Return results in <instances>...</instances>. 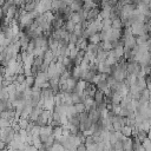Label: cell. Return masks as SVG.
I'll list each match as a JSON object with an SVG mask.
<instances>
[{"instance_id": "1", "label": "cell", "mask_w": 151, "mask_h": 151, "mask_svg": "<svg viewBox=\"0 0 151 151\" xmlns=\"http://www.w3.org/2000/svg\"><path fill=\"white\" fill-rule=\"evenodd\" d=\"M88 118H90L93 123H98V122L101 119L100 112L97 110V107H93V109H91V110L88 111Z\"/></svg>"}, {"instance_id": "2", "label": "cell", "mask_w": 151, "mask_h": 151, "mask_svg": "<svg viewBox=\"0 0 151 151\" xmlns=\"http://www.w3.org/2000/svg\"><path fill=\"white\" fill-rule=\"evenodd\" d=\"M42 110H44L42 107H38V106L33 107V110H32V112H31V114H29V120H31V122H37L38 118L40 117Z\"/></svg>"}, {"instance_id": "3", "label": "cell", "mask_w": 151, "mask_h": 151, "mask_svg": "<svg viewBox=\"0 0 151 151\" xmlns=\"http://www.w3.org/2000/svg\"><path fill=\"white\" fill-rule=\"evenodd\" d=\"M123 147L125 151H132L133 150V139L132 137H125L123 139Z\"/></svg>"}, {"instance_id": "4", "label": "cell", "mask_w": 151, "mask_h": 151, "mask_svg": "<svg viewBox=\"0 0 151 151\" xmlns=\"http://www.w3.org/2000/svg\"><path fill=\"white\" fill-rule=\"evenodd\" d=\"M150 96H151V91H150L149 88H145V90H143V91H142V93H140V97H139L138 101H139L140 104L147 103V101H149V99H150Z\"/></svg>"}, {"instance_id": "5", "label": "cell", "mask_w": 151, "mask_h": 151, "mask_svg": "<svg viewBox=\"0 0 151 151\" xmlns=\"http://www.w3.org/2000/svg\"><path fill=\"white\" fill-rule=\"evenodd\" d=\"M55 107V103H54V97H51V98H47L45 99V104H44V109L45 110H50V111H53Z\"/></svg>"}, {"instance_id": "6", "label": "cell", "mask_w": 151, "mask_h": 151, "mask_svg": "<svg viewBox=\"0 0 151 151\" xmlns=\"http://www.w3.org/2000/svg\"><path fill=\"white\" fill-rule=\"evenodd\" d=\"M83 2H81V0H74L72 4H70L68 6H70V8H71V11L72 12H79L80 9H83Z\"/></svg>"}, {"instance_id": "7", "label": "cell", "mask_w": 151, "mask_h": 151, "mask_svg": "<svg viewBox=\"0 0 151 151\" xmlns=\"http://www.w3.org/2000/svg\"><path fill=\"white\" fill-rule=\"evenodd\" d=\"M54 58H55V55L53 54V52H52L51 50H47V51L45 52V54H44V63H45L46 65H50V64L53 61Z\"/></svg>"}, {"instance_id": "8", "label": "cell", "mask_w": 151, "mask_h": 151, "mask_svg": "<svg viewBox=\"0 0 151 151\" xmlns=\"http://www.w3.org/2000/svg\"><path fill=\"white\" fill-rule=\"evenodd\" d=\"M94 100H96V103L97 104H99V103H103V101H105V98H106V96H105V93L101 91V90H98L97 88V91H96V93H94Z\"/></svg>"}, {"instance_id": "9", "label": "cell", "mask_w": 151, "mask_h": 151, "mask_svg": "<svg viewBox=\"0 0 151 151\" xmlns=\"http://www.w3.org/2000/svg\"><path fill=\"white\" fill-rule=\"evenodd\" d=\"M41 15H42L44 20H45V21H47V22H50V24H53V22H54V20H55V18H57V17L53 14V12H51V11H47V12L42 13Z\"/></svg>"}, {"instance_id": "10", "label": "cell", "mask_w": 151, "mask_h": 151, "mask_svg": "<svg viewBox=\"0 0 151 151\" xmlns=\"http://www.w3.org/2000/svg\"><path fill=\"white\" fill-rule=\"evenodd\" d=\"M109 57V51H104L101 47L99 48L98 53H97V60L100 63V61H105L106 58Z\"/></svg>"}, {"instance_id": "11", "label": "cell", "mask_w": 151, "mask_h": 151, "mask_svg": "<svg viewBox=\"0 0 151 151\" xmlns=\"http://www.w3.org/2000/svg\"><path fill=\"white\" fill-rule=\"evenodd\" d=\"M71 76L73 78H76L77 80H79L81 78V70H80V66H73L72 70H71Z\"/></svg>"}, {"instance_id": "12", "label": "cell", "mask_w": 151, "mask_h": 151, "mask_svg": "<svg viewBox=\"0 0 151 151\" xmlns=\"http://www.w3.org/2000/svg\"><path fill=\"white\" fill-rule=\"evenodd\" d=\"M98 15H99L98 8H92V9H90V11H88V14H87V21H93Z\"/></svg>"}, {"instance_id": "13", "label": "cell", "mask_w": 151, "mask_h": 151, "mask_svg": "<svg viewBox=\"0 0 151 151\" xmlns=\"http://www.w3.org/2000/svg\"><path fill=\"white\" fill-rule=\"evenodd\" d=\"M68 20H72L74 24H80V22L83 21L81 15H80L79 12H72V14H71V17H70Z\"/></svg>"}, {"instance_id": "14", "label": "cell", "mask_w": 151, "mask_h": 151, "mask_svg": "<svg viewBox=\"0 0 151 151\" xmlns=\"http://www.w3.org/2000/svg\"><path fill=\"white\" fill-rule=\"evenodd\" d=\"M122 99H123V97H122L117 91L112 92V96H111V103H112V104H119V105H120Z\"/></svg>"}, {"instance_id": "15", "label": "cell", "mask_w": 151, "mask_h": 151, "mask_svg": "<svg viewBox=\"0 0 151 151\" xmlns=\"http://www.w3.org/2000/svg\"><path fill=\"white\" fill-rule=\"evenodd\" d=\"M88 41H90L91 44H100V42H101L100 33L98 32V33H94V34L90 35V38H88Z\"/></svg>"}, {"instance_id": "16", "label": "cell", "mask_w": 151, "mask_h": 151, "mask_svg": "<svg viewBox=\"0 0 151 151\" xmlns=\"http://www.w3.org/2000/svg\"><path fill=\"white\" fill-rule=\"evenodd\" d=\"M124 26L123 24V20L120 18H116L112 20V28H116V29H122Z\"/></svg>"}, {"instance_id": "17", "label": "cell", "mask_w": 151, "mask_h": 151, "mask_svg": "<svg viewBox=\"0 0 151 151\" xmlns=\"http://www.w3.org/2000/svg\"><path fill=\"white\" fill-rule=\"evenodd\" d=\"M99 45L101 46V48H103L104 51H111V50H113V44H112V41H110V40L101 41Z\"/></svg>"}, {"instance_id": "18", "label": "cell", "mask_w": 151, "mask_h": 151, "mask_svg": "<svg viewBox=\"0 0 151 151\" xmlns=\"http://www.w3.org/2000/svg\"><path fill=\"white\" fill-rule=\"evenodd\" d=\"M74 27H76V24H74L72 20H67V21L65 22V25H64V28H65L66 31H68L70 33H73Z\"/></svg>"}, {"instance_id": "19", "label": "cell", "mask_w": 151, "mask_h": 151, "mask_svg": "<svg viewBox=\"0 0 151 151\" xmlns=\"http://www.w3.org/2000/svg\"><path fill=\"white\" fill-rule=\"evenodd\" d=\"M120 131L125 137H132V127L130 125H124Z\"/></svg>"}, {"instance_id": "20", "label": "cell", "mask_w": 151, "mask_h": 151, "mask_svg": "<svg viewBox=\"0 0 151 151\" xmlns=\"http://www.w3.org/2000/svg\"><path fill=\"white\" fill-rule=\"evenodd\" d=\"M52 134H53L55 138L63 136V125H57V126H54V127H53V133H52Z\"/></svg>"}, {"instance_id": "21", "label": "cell", "mask_w": 151, "mask_h": 151, "mask_svg": "<svg viewBox=\"0 0 151 151\" xmlns=\"http://www.w3.org/2000/svg\"><path fill=\"white\" fill-rule=\"evenodd\" d=\"M74 106H76V110H77L78 113H81V112L87 111L86 110V106H85V103H83V101H80L78 104H74Z\"/></svg>"}, {"instance_id": "22", "label": "cell", "mask_w": 151, "mask_h": 151, "mask_svg": "<svg viewBox=\"0 0 151 151\" xmlns=\"http://www.w3.org/2000/svg\"><path fill=\"white\" fill-rule=\"evenodd\" d=\"M26 84H27L28 87L34 86V84H35V76H27L26 77Z\"/></svg>"}, {"instance_id": "23", "label": "cell", "mask_w": 151, "mask_h": 151, "mask_svg": "<svg viewBox=\"0 0 151 151\" xmlns=\"http://www.w3.org/2000/svg\"><path fill=\"white\" fill-rule=\"evenodd\" d=\"M12 124H13V122H11L7 118H1L0 119V126L1 127H8V126H12Z\"/></svg>"}, {"instance_id": "24", "label": "cell", "mask_w": 151, "mask_h": 151, "mask_svg": "<svg viewBox=\"0 0 151 151\" xmlns=\"http://www.w3.org/2000/svg\"><path fill=\"white\" fill-rule=\"evenodd\" d=\"M18 123H19V125H20V127H21V129H27V126H28V124H29V119L20 118Z\"/></svg>"}, {"instance_id": "25", "label": "cell", "mask_w": 151, "mask_h": 151, "mask_svg": "<svg viewBox=\"0 0 151 151\" xmlns=\"http://www.w3.org/2000/svg\"><path fill=\"white\" fill-rule=\"evenodd\" d=\"M137 137H138V139H139L140 142H143L144 139H146V138H147V132H146V131H144V130H139V131H138V133H137Z\"/></svg>"}, {"instance_id": "26", "label": "cell", "mask_w": 151, "mask_h": 151, "mask_svg": "<svg viewBox=\"0 0 151 151\" xmlns=\"http://www.w3.org/2000/svg\"><path fill=\"white\" fill-rule=\"evenodd\" d=\"M143 146L145 147V151H151V139L150 138H146L142 142Z\"/></svg>"}, {"instance_id": "27", "label": "cell", "mask_w": 151, "mask_h": 151, "mask_svg": "<svg viewBox=\"0 0 151 151\" xmlns=\"http://www.w3.org/2000/svg\"><path fill=\"white\" fill-rule=\"evenodd\" d=\"M71 97H72V101H73V104H78V103L81 101L80 94H78V93H76V92H72V93H71Z\"/></svg>"}, {"instance_id": "28", "label": "cell", "mask_w": 151, "mask_h": 151, "mask_svg": "<svg viewBox=\"0 0 151 151\" xmlns=\"http://www.w3.org/2000/svg\"><path fill=\"white\" fill-rule=\"evenodd\" d=\"M79 50H80V48H79V47H77V46H76L74 48H72V50H71V52H70V58H71L72 60H73V59H74V58L78 55Z\"/></svg>"}, {"instance_id": "29", "label": "cell", "mask_w": 151, "mask_h": 151, "mask_svg": "<svg viewBox=\"0 0 151 151\" xmlns=\"http://www.w3.org/2000/svg\"><path fill=\"white\" fill-rule=\"evenodd\" d=\"M78 39H79V37H78L77 34H74V33H71V34H70V42H71V44L77 45Z\"/></svg>"}, {"instance_id": "30", "label": "cell", "mask_w": 151, "mask_h": 151, "mask_svg": "<svg viewBox=\"0 0 151 151\" xmlns=\"http://www.w3.org/2000/svg\"><path fill=\"white\" fill-rule=\"evenodd\" d=\"M99 81H101V73H96V76H94V78H93V80H92V84H94V85H97Z\"/></svg>"}, {"instance_id": "31", "label": "cell", "mask_w": 151, "mask_h": 151, "mask_svg": "<svg viewBox=\"0 0 151 151\" xmlns=\"http://www.w3.org/2000/svg\"><path fill=\"white\" fill-rule=\"evenodd\" d=\"M76 151H87V147H86L85 143H81V144L76 149Z\"/></svg>"}, {"instance_id": "32", "label": "cell", "mask_w": 151, "mask_h": 151, "mask_svg": "<svg viewBox=\"0 0 151 151\" xmlns=\"http://www.w3.org/2000/svg\"><path fill=\"white\" fill-rule=\"evenodd\" d=\"M123 147V140H118L114 145H113V149L117 150V149H122Z\"/></svg>"}, {"instance_id": "33", "label": "cell", "mask_w": 151, "mask_h": 151, "mask_svg": "<svg viewBox=\"0 0 151 151\" xmlns=\"http://www.w3.org/2000/svg\"><path fill=\"white\" fill-rule=\"evenodd\" d=\"M13 2H14L15 6H21L22 4L26 2V0H13Z\"/></svg>"}, {"instance_id": "34", "label": "cell", "mask_w": 151, "mask_h": 151, "mask_svg": "<svg viewBox=\"0 0 151 151\" xmlns=\"http://www.w3.org/2000/svg\"><path fill=\"white\" fill-rule=\"evenodd\" d=\"M119 1H120V0H109V2H110V5H111V6H116Z\"/></svg>"}, {"instance_id": "35", "label": "cell", "mask_w": 151, "mask_h": 151, "mask_svg": "<svg viewBox=\"0 0 151 151\" xmlns=\"http://www.w3.org/2000/svg\"><path fill=\"white\" fill-rule=\"evenodd\" d=\"M147 138H150V139H151V130L147 132Z\"/></svg>"}, {"instance_id": "36", "label": "cell", "mask_w": 151, "mask_h": 151, "mask_svg": "<svg viewBox=\"0 0 151 151\" xmlns=\"http://www.w3.org/2000/svg\"><path fill=\"white\" fill-rule=\"evenodd\" d=\"M142 1H143V2H145V4H147V5H149V2H150V1H151V0H142Z\"/></svg>"}, {"instance_id": "37", "label": "cell", "mask_w": 151, "mask_h": 151, "mask_svg": "<svg viewBox=\"0 0 151 151\" xmlns=\"http://www.w3.org/2000/svg\"><path fill=\"white\" fill-rule=\"evenodd\" d=\"M114 151H125V150H124V147H122V149H117V150H114Z\"/></svg>"}, {"instance_id": "38", "label": "cell", "mask_w": 151, "mask_h": 151, "mask_svg": "<svg viewBox=\"0 0 151 151\" xmlns=\"http://www.w3.org/2000/svg\"><path fill=\"white\" fill-rule=\"evenodd\" d=\"M149 7H150V9H151V1L149 2Z\"/></svg>"}, {"instance_id": "39", "label": "cell", "mask_w": 151, "mask_h": 151, "mask_svg": "<svg viewBox=\"0 0 151 151\" xmlns=\"http://www.w3.org/2000/svg\"><path fill=\"white\" fill-rule=\"evenodd\" d=\"M90 151H96V150H90Z\"/></svg>"}, {"instance_id": "40", "label": "cell", "mask_w": 151, "mask_h": 151, "mask_svg": "<svg viewBox=\"0 0 151 151\" xmlns=\"http://www.w3.org/2000/svg\"><path fill=\"white\" fill-rule=\"evenodd\" d=\"M72 151H76V150H72Z\"/></svg>"}, {"instance_id": "41", "label": "cell", "mask_w": 151, "mask_h": 151, "mask_svg": "<svg viewBox=\"0 0 151 151\" xmlns=\"http://www.w3.org/2000/svg\"><path fill=\"white\" fill-rule=\"evenodd\" d=\"M150 77H151V73H150Z\"/></svg>"}]
</instances>
